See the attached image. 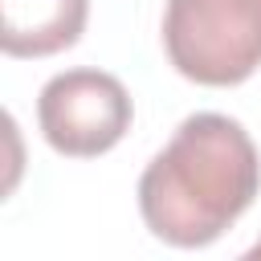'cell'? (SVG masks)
Segmentation results:
<instances>
[{
  "label": "cell",
  "instance_id": "7a4b0ae2",
  "mask_svg": "<svg viewBox=\"0 0 261 261\" xmlns=\"http://www.w3.org/2000/svg\"><path fill=\"white\" fill-rule=\"evenodd\" d=\"M167 61L196 86H237L261 65V0H167Z\"/></svg>",
  "mask_w": 261,
  "mask_h": 261
},
{
  "label": "cell",
  "instance_id": "3957f363",
  "mask_svg": "<svg viewBox=\"0 0 261 261\" xmlns=\"http://www.w3.org/2000/svg\"><path fill=\"white\" fill-rule=\"evenodd\" d=\"M135 106L126 86L102 69H65L41 86L37 126L57 155L94 159L106 155L130 130Z\"/></svg>",
  "mask_w": 261,
  "mask_h": 261
},
{
  "label": "cell",
  "instance_id": "5b68a950",
  "mask_svg": "<svg viewBox=\"0 0 261 261\" xmlns=\"http://www.w3.org/2000/svg\"><path fill=\"white\" fill-rule=\"evenodd\" d=\"M249 257H261V241H257V245H253V249H249Z\"/></svg>",
  "mask_w": 261,
  "mask_h": 261
},
{
  "label": "cell",
  "instance_id": "6da1fadb",
  "mask_svg": "<svg viewBox=\"0 0 261 261\" xmlns=\"http://www.w3.org/2000/svg\"><path fill=\"white\" fill-rule=\"evenodd\" d=\"M261 192V155L249 130L216 110L188 114L139 175L147 228L175 249H204L232 228Z\"/></svg>",
  "mask_w": 261,
  "mask_h": 261
},
{
  "label": "cell",
  "instance_id": "277c9868",
  "mask_svg": "<svg viewBox=\"0 0 261 261\" xmlns=\"http://www.w3.org/2000/svg\"><path fill=\"white\" fill-rule=\"evenodd\" d=\"M0 49L8 57H53L86 33L90 0H0Z\"/></svg>",
  "mask_w": 261,
  "mask_h": 261
}]
</instances>
